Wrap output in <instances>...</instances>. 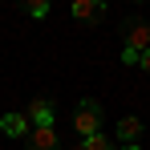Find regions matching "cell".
<instances>
[{"instance_id": "8", "label": "cell", "mask_w": 150, "mask_h": 150, "mask_svg": "<svg viewBox=\"0 0 150 150\" xmlns=\"http://www.w3.org/2000/svg\"><path fill=\"white\" fill-rule=\"evenodd\" d=\"M81 150H118V146H114V138H110V134H93V138H85V142H81Z\"/></svg>"}, {"instance_id": "11", "label": "cell", "mask_w": 150, "mask_h": 150, "mask_svg": "<svg viewBox=\"0 0 150 150\" xmlns=\"http://www.w3.org/2000/svg\"><path fill=\"white\" fill-rule=\"evenodd\" d=\"M122 150H142V146H122Z\"/></svg>"}, {"instance_id": "5", "label": "cell", "mask_w": 150, "mask_h": 150, "mask_svg": "<svg viewBox=\"0 0 150 150\" xmlns=\"http://www.w3.org/2000/svg\"><path fill=\"white\" fill-rule=\"evenodd\" d=\"M69 12H73V21L93 25V21L105 16V4H101V0H73V4H69Z\"/></svg>"}, {"instance_id": "9", "label": "cell", "mask_w": 150, "mask_h": 150, "mask_svg": "<svg viewBox=\"0 0 150 150\" xmlns=\"http://www.w3.org/2000/svg\"><path fill=\"white\" fill-rule=\"evenodd\" d=\"M25 12H28V16H37V21H41V16H49V0H28Z\"/></svg>"}, {"instance_id": "6", "label": "cell", "mask_w": 150, "mask_h": 150, "mask_svg": "<svg viewBox=\"0 0 150 150\" xmlns=\"http://www.w3.org/2000/svg\"><path fill=\"white\" fill-rule=\"evenodd\" d=\"M0 130H4L8 138H28V130H33V126H28L25 114H4V118H0Z\"/></svg>"}, {"instance_id": "1", "label": "cell", "mask_w": 150, "mask_h": 150, "mask_svg": "<svg viewBox=\"0 0 150 150\" xmlns=\"http://www.w3.org/2000/svg\"><path fill=\"white\" fill-rule=\"evenodd\" d=\"M73 130L81 134V142L85 138H93V134H101V105L93 98H81L73 110Z\"/></svg>"}, {"instance_id": "7", "label": "cell", "mask_w": 150, "mask_h": 150, "mask_svg": "<svg viewBox=\"0 0 150 150\" xmlns=\"http://www.w3.org/2000/svg\"><path fill=\"white\" fill-rule=\"evenodd\" d=\"M118 138H122L126 146H138V138H142V122H138V118H122V122H118Z\"/></svg>"}, {"instance_id": "12", "label": "cell", "mask_w": 150, "mask_h": 150, "mask_svg": "<svg viewBox=\"0 0 150 150\" xmlns=\"http://www.w3.org/2000/svg\"><path fill=\"white\" fill-rule=\"evenodd\" d=\"M73 150H81V146H73Z\"/></svg>"}, {"instance_id": "10", "label": "cell", "mask_w": 150, "mask_h": 150, "mask_svg": "<svg viewBox=\"0 0 150 150\" xmlns=\"http://www.w3.org/2000/svg\"><path fill=\"white\" fill-rule=\"evenodd\" d=\"M138 69H146V73H150V49L142 53V57H138Z\"/></svg>"}, {"instance_id": "3", "label": "cell", "mask_w": 150, "mask_h": 150, "mask_svg": "<svg viewBox=\"0 0 150 150\" xmlns=\"http://www.w3.org/2000/svg\"><path fill=\"white\" fill-rule=\"evenodd\" d=\"M25 118H28L33 130L53 126V101H49V98H33V101H28V110H25Z\"/></svg>"}, {"instance_id": "4", "label": "cell", "mask_w": 150, "mask_h": 150, "mask_svg": "<svg viewBox=\"0 0 150 150\" xmlns=\"http://www.w3.org/2000/svg\"><path fill=\"white\" fill-rule=\"evenodd\" d=\"M25 150H61V138H57L53 126H45V130H28Z\"/></svg>"}, {"instance_id": "2", "label": "cell", "mask_w": 150, "mask_h": 150, "mask_svg": "<svg viewBox=\"0 0 150 150\" xmlns=\"http://www.w3.org/2000/svg\"><path fill=\"white\" fill-rule=\"evenodd\" d=\"M122 37H126L122 49H134L138 57L150 49V25H146V21H126V25H122Z\"/></svg>"}]
</instances>
